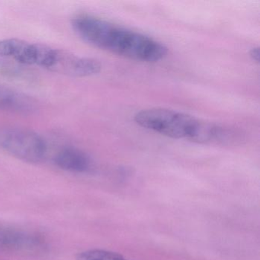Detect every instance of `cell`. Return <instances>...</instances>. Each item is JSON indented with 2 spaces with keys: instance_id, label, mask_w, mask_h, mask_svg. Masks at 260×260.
<instances>
[{
  "instance_id": "cell-1",
  "label": "cell",
  "mask_w": 260,
  "mask_h": 260,
  "mask_svg": "<svg viewBox=\"0 0 260 260\" xmlns=\"http://www.w3.org/2000/svg\"><path fill=\"white\" fill-rule=\"evenodd\" d=\"M76 32L92 46L136 61L154 63L165 58L168 48L158 41L92 16L73 20Z\"/></svg>"
},
{
  "instance_id": "cell-2",
  "label": "cell",
  "mask_w": 260,
  "mask_h": 260,
  "mask_svg": "<svg viewBox=\"0 0 260 260\" xmlns=\"http://www.w3.org/2000/svg\"><path fill=\"white\" fill-rule=\"evenodd\" d=\"M135 121L141 127L167 138L190 141L199 119L173 109L152 108L138 112Z\"/></svg>"
},
{
  "instance_id": "cell-3",
  "label": "cell",
  "mask_w": 260,
  "mask_h": 260,
  "mask_svg": "<svg viewBox=\"0 0 260 260\" xmlns=\"http://www.w3.org/2000/svg\"><path fill=\"white\" fill-rule=\"evenodd\" d=\"M0 149L25 162L38 164L45 159V140L31 130L24 128L0 129Z\"/></svg>"
},
{
  "instance_id": "cell-4",
  "label": "cell",
  "mask_w": 260,
  "mask_h": 260,
  "mask_svg": "<svg viewBox=\"0 0 260 260\" xmlns=\"http://www.w3.org/2000/svg\"><path fill=\"white\" fill-rule=\"evenodd\" d=\"M48 249V242L42 234L0 224V252L39 255Z\"/></svg>"
},
{
  "instance_id": "cell-5",
  "label": "cell",
  "mask_w": 260,
  "mask_h": 260,
  "mask_svg": "<svg viewBox=\"0 0 260 260\" xmlns=\"http://www.w3.org/2000/svg\"><path fill=\"white\" fill-rule=\"evenodd\" d=\"M57 49L16 39L0 41V57L13 59L22 64L38 65L49 69Z\"/></svg>"
},
{
  "instance_id": "cell-6",
  "label": "cell",
  "mask_w": 260,
  "mask_h": 260,
  "mask_svg": "<svg viewBox=\"0 0 260 260\" xmlns=\"http://www.w3.org/2000/svg\"><path fill=\"white\" fill-rule=\"evenodd\" d=\"M245 135L231 126L199 119L190 141L202 144L231 146L242 144Z\"/></svg>"
},
{
  "instance_id": "cell-7",
  "label": "cell",
  "mask_w": 260,
  "mask_h": 260,
  "mask_svg": "<svg viewBox=\"0 0 260 260\" xmlns=\"http://www.w3.org/2000/svg\"><path fill=\"white\" fill-rule=\"evenodd\" d=\"M101 69V63L95 59L79 57L59 50H57L54 61L49 68L51 71L77 77L95 75Z\"/></svg>"
},
{
  "instance_id": "cell-8",
  "label": "cell",
  "mask_w": 260,
  "mask_h": 260,
  "mask_svg": "<svg viewBox=\"0 0 260 260\" xmlns=\"http://www.w3.org/2000/svg\"><path fill=\"white\" fill-rule=\"evenodd\" d=\"M54 162L59 168L71 173H86L92 167V161L89 156L74 147L62 149L54 156Z\"/></svg>"
},
{
  "instance_id": "cell-9",
  "label": "cell",
  "mask_w": 260,
  "mask_h": 260,
  "mask_svg": "<svg viewBox=\"0 0 260 260\" xmlns=\"http://www.w3.org/2000/svg\"><path fill=\"white\" fill-rule=\"evenodd\" d=\"M0 109L16 113H31L36 109V103L25 94L0 86Z\"/></svg>"
},
{
  "instance_id": "cell-10",
  "label": "cell",
  "mask_w": 260,
  "mask_h": 260,
  "mask_svg": "<svg viewBox=\"0 0 260 260\" xmlns=\"http://www.w3.org/2000/svg\"><path fill=\"white\" fill-rule=\"evenodd\" d=\"M77 260H129L121 254L102 249H91L81 251L76 255Z\"/></svg>"
},
{
  "instance_id": "cell-11",
  "label": "cell",
  "mask_w": 260,
  "mask_h": 260,
  "mask_svg": "<svg viewBox=\"0 0 260 260\" xmlns=\"http://www.w3.org/2000/svg\"><path fill=\"white\" fill-rule=\"evenodd\" d=\"M249 56H250L251 58H252L254 61L258 63V62H259V49H258V47L252 48V49L250 50V51H249Z\"/></svg>"
}]
</instances>
